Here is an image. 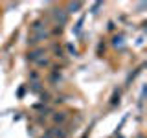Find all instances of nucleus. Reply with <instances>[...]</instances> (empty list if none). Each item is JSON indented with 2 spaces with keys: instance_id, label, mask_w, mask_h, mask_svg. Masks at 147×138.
I'll use <instances>...</instances> for the list:
<instances>
[{
  "instance_id": "obj_1",
  "label": "nucleus",
  "mask_w": 147,
  "mask_h": 138,
  "mask_svg": "<svg viewBox=\"0 0 147 138\" xmlns=\"http://www.w3.org/2000/svg\"><path fill=\"white\" fill-rule=\"evenodd\" d=\"M53 17H55V20H59V24H65V22H66V13H65L63 9L53 11Z\"/></svg>"
},
{
  "instance_id": "obj_10",
  "label": "nucleus",
  "mask_w": 147,
  "mask_h": 138,
  "mask_svg": "<svg viewBox=\"0 0 147 138\" xmlns=\"http://www.w3.org/2000/svg\"><path fill=\"white\" fill-rule=\"evenodd\" d=\"M138 138H144V136H138Z\"/></svg>"
},
{
  "instance_id": "obj_9",
  "label": "nucleus",
  "mask_w": 147,
  "mask_h": 138,
  "mask_svg": "<svg viewBox=\"0 0 147 138\" xmlns=\"http://www.w3.org/2000/svg\"><path fill=\"white\" fill-rule=\"evenodd\" d=\"M63 120H65V114L59 112V116H55V122H63Z\"/></svg>"
},
{
  "instance_id": "obj_8",
  "label": "nucleus",
  "mask_w": 147,
  "mask_h": 138,
  "mask_svg": "<svg viewBox=\"0 0 147 138\" xmlns=\"http://www.w3.org/2000/svg\"><path fill=\"white\" fill-rule=\"evenodd\" d=\"M68 52H70V54H72V55H77V50H75V48H74L72 44H68Z\"/></svg>"
},
{
  "instance_id": "obj_7",
  "label": "nucleus",
  "mask_w": 147,
  "mask_h": 138,
  "mask_svg": "<svg viewBox=\"0 0 147 138\" xmlns=\"http://www.w3.org/2000/svg\"><path fill=\"white\" fill-rule=\"evenodd\" d=\"M81 26H83V19H81V20H79V22L75 24V28H74V32H75V33H79V30H81Z\"/></svg>"
},
{
  "instance_id": "obj_4",
  "label": "nucleus",
  "mask_w": 147,
  "mask_h": 138,
  "mask_svg": "<svg viewBox=\"0 0 147 138\" xmlns=\"http://www.w3.org/2000/svg\"><path fill=\"white\" fill-rule=\"evenodd\" d=\"M42 28H44V26H42V22H39V20L31 24V32H40Z\"/></svg>"
},
{
  "instance_id": "obj_2",
  "label": "nucleus",
  "mask_w": 147,
  "mask_h": 138,
  "mask_svg": "<svg viewBox=\"0 0 147 138\" xmlns=\"http://www.w3.org/2000/svg\"><path fill=\"white\" fill-rule=\"evenodd\" d=\"M81 7H83L81 2H72V4H68V11H70V13H77Z\"/></svg>"
},
{
  "instance_id": "obj_3",
  "label": "nucleus",
  "mask_w": 147,
  "mask_h": 138,
  "mask_svg": "<svg viewBox=\"0 0 147 138\" xmlns=\"http://www.w3.org/2000/svg\"><path fill=\"white\" fill-rule=\"evenodd\" d=\"M39 55H42V50H37V52H31V54L28 55V59H30V61H37V59H39Z\"/></svg>"
},
{
  "instance_id": "obj_6",
  "label": "nucleus",
  "mask_w": 147,
  "mask_h": 138,
  "mask_svg": "<svg viewBox=\"0 0 147 138\" xmlns=\"http://www.w3.org/2000/svg\"><path fill=\"white\" fill-rule=\"evenodd\" d=\"M123 44V39L121 37H114V46H121Z\"/></svg>"
},
{
  "instance_id": "obj_5",
  "label": "nucleus",
  "mask_w": 147,
  "mask_h": 138,
  "mask_svg": "<svg viewBox=\"0 0 147 138\" xmlns=\"http://www.w3.org/2000/svg\"><path fill=\"white\" fill-rule=\"evenodd\" d=\"M116 101H120V90L114 92V96H112V100H110V105H116Z\"/></svg>"
}]
</instances>
